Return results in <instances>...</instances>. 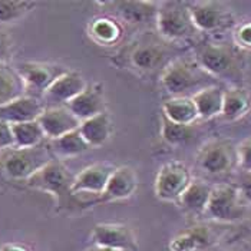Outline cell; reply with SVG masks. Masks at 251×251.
<instances>
[{
  "instance_id": "5b68a950",
  "label": "cell",
  "mask_w": 251,
  "mask_h": 251,
  "mask_svg": "<svg viewBox=\"0 0 251 251\" xmlns=\"http://www.w3.org/2000/svg\"><path fill=\"white\" fill-rule=\"evenodd\" d=\"M155 30L170 43L179 45L193 40L200 32L194 25L188 3L159 1Z\"/></svg>"
},
{
  "instance_id": "8d00e7d4",
  "label": "cell",
  "mask_w": 251,
  "mask_h": 251,
  "mask_svg": "<svg viewBox=\"0 0 251 251\" xmlns=\"http://www.w3.org/2000/svg\"><path fill=\"white\" fill-rule=\"evenodd\" d=\"M0 251H32L25 244H19V243H7L3 244Z\"/></svg>"
},
{
  "instance_id": "5bb4252c",
  "label": "cell",
  "mask_w": 251,
  "mask_h": 251,
  "mask_svg": "<svg viewBox=\"0 0 251 251\" xmlns=\"http://www.w3.org/2000/svg\"><path fill=\"white\" fill-rule=\"evenodd\" d=\"M115 168V165L111 162H95L83 168L79 174L75 175L72 191L77 197L94 195L97 202H99V197L105 191Z\"/></svg>"
},
{
  "instance_id": "cb8c5ba5",
  "label": "cell",
  "mask_w": 251,
  "mask_h": 251,
  "mask_svg": "<svg viewBox=\"0 0 251 251\" xmlns=\"http://www.w3.org/2000/svg\"><path fill=\"white\" fill-rule=\"evenodd\" d=\"M162 116L179 125H195L200 119L191 97H170L162 102Z\"/></svg>"
},
{
  "instance_id": "836d02e7",
  "label": "cell",
  "mask_w": 251,
  "mask_h": 251,
  "mask_svg": "<svg viewBox=\"0 0 251 251\" xmlns=\"http://www.w3.org/2000/svg\"><path fill=\"white\" fill-rule=\"evenodd\" d=\"M15 49L13 39L7 30L0 27V63H9Z\"/></svg>"
},
{
  "instance_id": "f1b7e54d",
  "label": "cell",
  "mask_w": 251,
  "mask_h": 251,
  "mask_svg": "<svg viewBox=\"0 0 251 251\" xmlns=\"http://www.w3.org/2000/svg\"><path fill=\"white\" fill-rule=\"evenodd\" d=\"M12 131L15 139V148H33L48 141L39 121L12 125Z\"/></svg>"
},
{
  "instance_id": "ac0fdd59",
  "label": "cell",
  "mask_w": 251,
  "mask_h": 251,
  "mask_svg": "<svg viewBox=\"0 0 251 251\" xmlns=\"http://www.w3.org/2000/svg\"><path fill=\"white\" fill-rule=\"evenodd\" d=\"M138 190V174L129 165L116 167L109 178V182L103 194L99 197V202H112L131 198Z\"/></svg>"
},
{
  "instance_id": "7402d4cb",
  "label": "cell",
  "mask_w": 251,
  "mask_h": 251,
  "mask_svg": "<svg viewBox=\"0 0 251 251\" xmlns=\"http://www.w3.org/2000/svg\"><path fill=\"white\" fill-rule=\"evenodd\" d=\"M213 185L214 184H210L205 179L194 178L193 182L185 190V193L181 195V198L176 204L188 215L204 217L210 197L213 193Z\"/></svg>"
},
{
  "instance_id": "4fadbf2b",
  "label": "cell",
  "mask_w": 251,
  "mask_h": 251,
  "mask_svg": "<svg viewBox=\"0 0 251 251\" xmlns=\"http://www.w3.org/2000/svg\"><path fill=\"white\" fill-rule=\"evenodd\" d=\"M94 244L119 251H138L134 230L122 223H99L92 228Z\"/></svg>"
},
{
  "instance_id": "3957f363",
  "label": "cell",
  "mask_w": 251,
  "mask_h": 251,
  "mask_svg": "<svg viewBox=\"0 0 251 251\" xmlns=\"http://www.w3.org/2000/svg\"><path fill=\"white\" fill-rule=\"evenodd\" d=\"M195 60L213 79L238 82L244 75L241 50L234 45L204 43L197 49Z\"/></svg>"
},
{
  "instance_id": "f546056e",
  "label": "cell",
  "mask_w": 251,
  "mask_h": 251,
  "mask_svg": "<svg viewBox=\"0 0 251 251\" xmlns=\"http://www.w3.org/2000/svg\"><path fill=\"white\" fill-rule=\"evenodd\" d=\"M195 135V126L194 125H179L168 121L167 118H161V136L162 139L173 145L178 147L182 144L190 142Z\"/></svg>"
},
{
  "instance_id": "ffe728a7",
  "label": "cell",
  "mask_w": 251,
  "mask_h": 251,
  "mask_svg": "<svg viewBox=\"0 0 251 251\" xmlns=\"http://www.w3.org/2000/svg\"><path fill=\"white\" fill-rule=\"evenodd\" d=\"M88 38L100 48L118 46L125 35L124 25L111 15L97 16L88 23Z\"/></svg>"
},
{
  "instance_id": "d6986e66",
  "label": "cell",
  "mask_w": 251,
  "mask_h": 251,
  "mask_svg": "<svg viewBox=\"0 0 251 251\" xmlns=\"http://www.w3.org/2000/svg\"><path fill=\"white\" fill-rule=\"evenodd\" d=\"M45 108L46 106L40 98L23 95L0 106V119L7 122L9 125L38 121Z\"/></svg>"
},
{
  "instance_id": "603a6c76",
  "label": "cell",
  "mask_w": 251,
  "mask_h": 251,
  "mask_svg": "<svg viewBox=\"0 0 251 251\" xmlns=\"http://www.w3.org/2000/svg\"><path fill=\"white\" fill-rule=\"evenodd\" d=\"M79 131L91 148H100L111 139L114 134L112 116L106 111L94 118H89L80 124Z\"/></svg>"
},
{
  "instance_id": "ab89813d",
  "label": "cell",
  "mask_w": 251,
  "mask_h": 251,
  "mask_svg": "<svg viewBox=\"0 0 251 251\" xmlns=\"http://www.w3.org/2000/svg\"><path fill=\"white\" fill-rule=\"evenodd\" d=\"M1 154H3V151H1V150H0V158H1Z\"/></svg>"
},
{
  "instance_id": "7c38bea8",
  "label": "cell",
  "mask_w": 251,
  "mask_h": 251,
  "mask_svg": "<svg viewBox=\"0 0 251 251\" xmlns=\"http://www.w3.org/2000/svg\"><path fill=\"white\" fill-rule=\"evenodd\" d=\"M109 10V15L118 19L122 25L131 26H147L156 22L159 1H144V0H116L99 3Z\"/></svg>"
},
{
  "instance_id": "6da1fadb",
  "label": "cell",
  "mask_w": 251,
  "mask_h": 251,
  "mask_svg": "<svg viewBox=\"0 0 251 251\" xmlns=\"http://www.w3.org/2000/svg\"><path fill=\"white\" fill-rule=\"evenodd\" d=\"M116 56V63L141 76L164 72L178 56V46L162 39L156 30H144L131 39Z\"/></svg>"
},
{
  "instance_id": "30bf717a",
  "label": "cell",
  "mask_w": 251,
  "mask_h": 251,
  "mask_svg": "<svg viewBox=\"0 0 251 251\" xmlns=\"http://www.w3.org/2000/svg\"><path fill=\"white\" fill-rule=\"evenodd\" d=\"M188 7L200 33H218L234 23L231 9L223 1H193Z\"/></svg>"
},
{
  "instance_id": "d590c367",
  "label": "cell",
  "mask_w": 251,
  "mask_h": 251,
  "mask_svg": "<svg viewBox=\"0 0 251 251\" xmlns=\"http://www.w3.org/2000/svg\"><path fill=\"white\" fill-rule=\"evenodd\" d=\"M235 184L238 185L241 197L246 201V204L251 205V173H243Z\"/></svg>"
},
{
  "instance_id": "e0dca14e",
  "label": "cell",
  "mask_w": 251,
  "mask_h": 251,
  "mask_svg": "<svg viewBox=\"0 0 251 251\" xmlns=\"http://www.w3.org/2000/svg\"><path fill=\"white\" fill-rule=\"evenodd\" d=\"M68 108L79 118L80 122L106 112V97L103 85L100 82L88 83L86 89L68 103Z\"/></svg>"
},
{
  "instance_id": "d4e9b609",
  "label": "cell",
  "mask_w": 251,
  "mask_h": 251,
  "mask_svg": "<svg viewBox=\"0 0 251 251\" xmlns=\"http://www.w3.org/2000/svg\"><path fill=\"white\" fill-rule=\"evenodd\" d=\"M251 111L250 92L238 85L230 86L224 91V105L221 116L228 121L235 122L247 115Z\"/></svg>"
},
{
  "instance_id": "9c48e42d",
  "label": "cell",
  "mask_w": 251,
  "mask_h": 251,
  "mask_svg": "<svg viewBox=\"0 0 251 251\" xmlns=\"http://www.w3.org/2000/svg\"><path fill=\"white\" fill-rule=\"evenodd\" d=\"M193 179L191 170L184 162L176 159L168 161L158 170L155 176V197L164 202H178Z\"/></svg>"
},
{
  "instance_id": "83f0119b",
  "label": "cell",
  "mask_w": 251,
  "mask_h": 251,
  "mask_svg": "<svg viewBox=\"0 0 251 251\" xmlns=\"http://www.w3.org/2000/svg\"><path fill=\"white\" fill-rule=\"evenodd\" d=\"M49 145L53 152V156L62 161L66 158H74L77 155L85 154L86 151L91 150L89 144L85 141L79 129L60 136L58 139L49 141Z\"/></svg>"
},
{
  "instance_id": "44dd1931",
  "label": "cell",
  "mask_w": 251,
  "mask_h": 251,
  "mask_svg": "<svg viewBox=\"0 0 251 251\" xmlns=\"http://www.w3.org/2000/svg\"><path fill=\"white\" fill-rule=\"evenodd\" d=\"M213 241V230L207 224H195L174 235L168 247L170 251H204Z\"/></svg>"
},
{
  "instance_id": "52a82bcc",
  "label": "cell",
  "mask_w": 251,
  "mask_h": 251,
  "mask_svg": "<svg viewBox=\"0 0 251 251\" xmlns=\"http://www.w3.org/2000/svg\"><path fill=\"white\" fill-rule=\"evenodd\" d=\"M195 167L208 176H223L238 168L237 144L230 138H213L195 155Z\"/></svg>"
},
{
  "instance_id": "d6a6232c",
  "label": "cell",
  "mask_w": 251,
  "mask_h": 251,
  "mask_svg": "<svg viewBox=\"0 0 251 251\" xmlns=\"http://www.w3.org/2000/svg\"><path fill=\"white\" fill-rule=\"evenodd\" d=\"M238 170L241 173H251V136L237 144Z\"/></svg>"
},
{
  "instance_id": "1f68e13d",
  "label": "cell",
  "mask_w": 251,
  "mask_h": 251,
  "mask_svg": "<svg viewBox=\"0 0 251 251\" xmlns=\"http://www.w3.org/2000/svg\"><path fill=\"white\" fill-rule=\"evenodd\" d=\"M232 45L240 50H251V20L240 23L234 27Z\"/></svg>"
},
{
  "instance_id": "f35d334b",
  "label": "cell",
  "mask_w": 251,
  "mask_h": 251,
  "mask_svg": "<svg viewBox=\"0 0 251 251\" xmlns=\"http://www.w3.org/2000/svg\"><path fill=\"white\" fill-rule=\"evenodd\" d=\"M243 221H246L247 223V227H249V230L251 231V205L249 207V211H247V215H246V218L243 220Z\"/></svg>"
},
{
  "instance_id": "484cf974",
  "label": "cell",
  "mask_w": 251,
  "mask_h": 251,
  "mask_svg": "<svg viewBox=\"0 0 251 251\" xmlns=\"http://www.w3.org/2000/svg\"><path fill=\"white\" fill-rule=\"evenodd\" d=\"M224 91L220 85L207 86L197 94H194L193 100L197 106L200 119H213L215 116L223 114V105H224Z\"/></svg>"
},
{
  "instance_id": "4316f807",
  "label": "cell",
  "mask_w": 251,
  "mask_h": 251,
  "mask_svg": "<svg viewBox=\"0 0 251 251\" xmlns=\"http://www.w3.org/2000/svg\"><path fill=\"white\" fill-rule=\"evenodd\" d=\"M26 95V85L16 66L0 63V106Z\"/></svg>"
},
{
  "instance_id": "8fae6325",
  "label": "cell",
  "mask_w": 251,
  "mask_h": 251,
  "mask_svg": "<svg viewBox=\"0 0 251 251\" xmlns=\"http://www.w3.org/2000/svg\"><path fill=\"white\" fill-rule=\"evenodd\" d=\"M16 69L26 85V95L40 99L58 77L69 71L62 65L49 62H22Z\"/></svg>"
},
{
  "instance_id": "7a4b0ae2",
  "label": "cell",
  "mask_w": 251,
  "mask_h": 251,
  "mask_svg": "<svg viewBox=\"0 0 251 251\" xmlns=\"http://www.w3.org/2000/svg\"><path fill=\"white\" fill-rule=\"evenodd\" d=\"M161 86L170 97H193L198 91L215 85L210 76L195 60V58H176L159 76Z\"/></svg>"
},
{
  "instance_id": "277c9868",
  "label": "cell",
  "mask_w": 251,
  "mask_h": 251,
  "mask_svg": "<svg viewBox=\"0 0 251 251\" xmlns=\"http://www.w3.org/2000/svg\"><path fill=\"white\" fill-rule=\"evenodd\" d=\"M74 181L75 174L71 173L66 164L62 159L53 158L36 174L32 175L26 184L33 190L50 194L59 207H68L74 204L80 205L76 195L72 191Z\"/></svg>"
},
{
  "instance_id": "e575fe53",
  "label": "cell",
  "mask_w": 251,
  "mask_h": 251,
  "mask_svg": "<svg viewBox=\"0 0 251 251\" xmlns=\"http://www.w3.org/2000/svg\"><path fill=\"white\" fill-rule=\"evenodd\" d=\"M15 148V139H13V131L12 125L0 119V150L7 151Z\"/></svg>"
},
{
  "instance_id": "9a60e30c",
  "label": "cell",
  "mask_w": 251,
  "mask_h": 251,
  "mask_svg": "<svg viewBox=\"0 0 251 251\" xmlns=\"http://www.w3.org/2000/svg\"><path fill=\"white\" fill-rule=\"evenodd\" d=\"M88 82L82 74L76 71H68L49 86V89L43 94L42 100L45 106L68 105L80 92H83Z\"/></svg>"
},
{
  "instance_id": "4dcf8cb0",
  "label": "cell",
  "mask_w": 251,
  "mask_h": 251,
  "mask_svg": "<svg viewBox=\"0 0 251 251\" xmlns=\"http://www.w3.org/2000/svg\"><path fill=\"white\" fill-rule=\"evenodd\" d=\"M35 1L26 0H0V23H13L23 19L35 9Z\"/></svg>"
},
{
  "instance_id": "2e32d148",
  "label": "cell",
  "mask_w": 251,
  "mask_h": 251,
  "mask_svg": "<svg viewBox=\"0 0 251 251\" xmlns=\"http://www.w3.org/2000/svg\"><path fill=\"white\" fill-rule=\"evenodd\" d=\"M38 121L48 141L58 139L72 131H76L82 124L79 118L68 108V105L46 106Z\"/></svg>"
},
{
  "instance_id": "ba28073f",
  "label": "cell",
  "mask_w": 251,
  "mask_h": 251,
  "mask_svg": "<svg viewBox=\"0 0 251 251\" xmlns=\"http://www.w3.org/2000/svg\"><path fill=\"white\" fill-rule=\"evenodd\" d=\"M249 207L235 182H218L213 185L204 218L217 223H238L246 218Z\"/></svg>"
},
{
  "instance_id": "8992f818",
  "label": "cell",
  "mask_w": 251,
  "mask_h": 251,
  "mask_svg": "<svg viewBox=\"0 0 251 251\" xmlns=\"http://www.w3.org/2000/svg\"><path fill=\"white\" fill-rule=\"evenodd\" d=\"M50 145L45 141L33 148H12L1 154L0 164L3 174L13 181H27L53 159Z\"/></svg>"
},
{
  "instance_id": "74e56055",
  "label": "cell",
  "mask_w": 251,
  "mask_h": 251,
  "mask_svg": "<svg viewBox=\"0 0 251 251\" xmlns=\"http://www.w3.org/2000/svg\"><path fill=\"white\" fill-rule=\"evenodd\" d=\"M85 251H119V250H114V249H108V247H102V246H97V244H94L92 247L86 249Z\"/></svg>"
}]
</instances>
